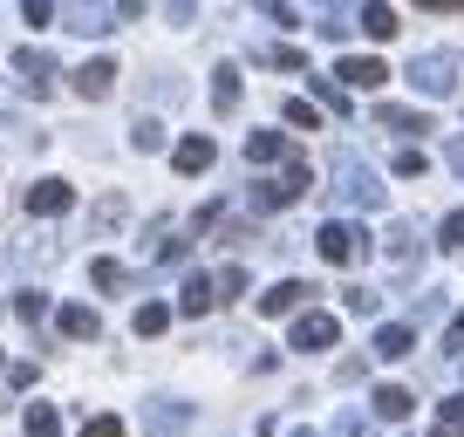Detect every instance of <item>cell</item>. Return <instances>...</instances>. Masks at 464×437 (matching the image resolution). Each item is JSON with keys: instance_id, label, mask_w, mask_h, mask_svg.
I'll return each mask as SVG.
<instances>
[{"instance_id": "obj_1", "label": "cell", "mask_w": 464, "mask_h": 437, "mask_svg": "<svg viewBox=\"0 0 464 437\" xmlns=\"http://www.w3.org/2000/svg\"><path fill=\"white\" fill-rule=\"evenodd\" d=\"M314 247H321L328 267H355L369 253V233H362V226H348V218H328V226L314 233Z\"/></svg>"}, {"instance_id": "obj_2", "label": "cell", "mask_w": 464, "mask_h": 437, "mask_svg": "<svg viewBox=\"0 0 464 437\" xmlns=\"http://www.w3.org/2000/svg\"><path fill=\"white\" fill-rule=\"evenodd\" d=\"M307 185H314V171H307L301 158H287V178H266V185L253 191V205H260V212H280V205L307 199Z\"/></svg>"}, {"instance_id": "obj_3", "label": "cell", "mask_w": 464, "mask_h": 437, "mask_svg": "<svg viewBox=\"0 0 464 437\" xmlns=\"http://www.w3.org/2000/svg\"><path fill=\"white\" fill-rule=\"evenodd\" d=\"M410 83H417L423 96H450V89H458V55H417L410 62Z\"/></svg>"}, {"instance_id": "obj_4", "label": "cell", "mask_w": 464, "mask_h": 437, "mask_svg": "<svg viewBox=\"0 0 464 437\" xmlns=\"http://www.w3.org/2000/svg\"><path fill=\"white\" fill-rule=\"evenodd\" d=\"M294 349H307V355H314V349H334V342H342V321H334V315H321V307H307V315L301 321H294Z\"/></svg>"}, {"instance_id": "obj_5", "label": "cell", "mask_w": 464, "mask_h": 437, "mask_svg": "<svg viewBox=\"0 0 464 437\" xmlns=\"http://www.w3.org/2000/svg\"><path fill=\"white\" fill-rule=\"evenodd\" d=\"M62 21H69L75 34H102L116 21V7L110 0H62Z\"/></svg>"}, {"instance_id": "obj_6", "label": "cell", "mask_w": 464, "mask_h": 437, "mask_svg": "<svg viewBox=\"0 0 464 437\" xmlns=\"http://www.w3.org/2000/svg\"><path fill=\"white\" fill-rule=\"evenodd\" d=\"M307 294H314V287H307V280H274V287H266L260 294V315H301V301H307Z\"/></svg>"}, {"instance_id": "obj_7", "label": "cell", "mask_w": 464, "mask_h": 437, "mask_svg": "<svg viewBox=\"0 0 464 437\" xmlns=\"http://www.w3.org/2000/svg\"><path fill=\"white\" fill-rule=\"evenodd\" d=\"M75 205V185H62V178H42V185L28 191V212L34 218H55V212H69Z\"/></svg>"}, {"instance_id": "obj_8", "label": "cell", "mask_w": 464, "mask_h": 437, "mask_svg": "<svg viewBox=\"0 0 464 437\" xmlns=\"http://www.w3.org/2000/svg\"><path fill=\"white\" fill-rule=\"evenodd\" d=\"M212 158H218V144H212V137H185V144L171 151V171L198 178V171H212Z\"/></svg>"}, {"instance_id": "obj_9", "label": "cell", "mask_w": 464, "mask_h": 437, "mask_svg": "<svg viewBox=\"0 0 464 437\" xmlns=\"http://www.w3.org/2000/svg\"><path fill=\"white\" fill-rule=\"evenodd\" d=\"M110 89H116V62H82V69H75V96H89V102H102V96H110Z\"/></svg>"}, {"instance_id": "obj_10", "label": "cell", "mask_w": 464, "mask_h": 437, "mask_svg": "<svg viewBox=\"0 0 464 437\" xmlns=\"http://www.w3.org/2000/svg\"><path fill=\"white\" fill-rule=\"evenodd\" d=\"M410 349H417V328H410V321H382L376 328V355L382 363H403Z\"/></svg>"}, {"instance_id": "obj_11", "label": "cell", "mask_w": 464, "mask_h": 437, "mask_svg": "<svg viewBox=\"0 0 464 437\" xmlns=\"http://www.w3.org/2000/svg\"><path fill=\"white\" fill-rule=\"evenodd\" d=\"M334 75H342L348 89H382V83H390V69H382L376 55H348V62H342Z\"/></svg>"}, {"instance_id": "obj_12", "label": "cell", "mask_w": 464, "mask_h": 437, "mask_svg": "<svg viewBox=\"0 0 464 437\" xmlns=\"http://www.w3.org/2000/svg\"><path fill=\"white\" fill-rule=\"evenodd\" d=\"M369 403H376V417H382V423H403L410 410H417V396H410L403 383H382V390L369 396Z\"/></svg>"}, {"instance_id": "obj_13", "label": "cell", "mask_w": 464, "mask_h": 437, "mask_svg": "<svg viewBox=\"0 0 464 437\" xmlns=\"http://www.w3.org/2000/svg\"><path fill=\"white\" fill-rule=\"evenodd\" d=\"M396 28H403V21H396L390 0H362V34H369V42H390Z\"/></svg>"}, {"instance_id": "obj_14", "label": "cell", "mask_w": 464, "mask_h": 437, "mask_svg": "<svg viewBox=\"0 0 464 437\" xmlns=\"http://www.w3.org/2000/svg\"><path fill=\"white\" fill-rule=\"evenodd\" d=\"M376 123H382V131H403V137H423V131H430V117H423V110H403V102H382Z\"/></svg>"}, {"instance_id": "obj_15", "label": "cell", "mask_w": 464, "mask_h": 437, "mask_svg": "<svg viewBox=\"0 0 464 437\" xmlns=\"http://www.w3.org/2000/svg\"><path fill=\"white\" fill-rule=\"evenodd\" d=\"M212 301H218V294H212V280H205V274H185V294H178V315H205Z\"/></svg>"}, {"instance_id": "obj_16", "label": "cell", "mask_w": 464, "mask_h": 437, "mask_svg": "<svg viewBox=\"0 0 464 437\" xmlns=\"http://www.w3.org/2000/svg\"><path fill=\"white\" fill-rule=\"evenodd\" d=\"M14 69H21V75H28V83H34V89H48V83H55V62H48V55H42V48H21V55H14Z\"/></svg>"}, {"instance_id": "obj_17", "label": "cell", "mask_w": 464, "mask_h": 437, "mask_svg": "<svg viewBox=\"0 0 464 437\" xmlns=\"http://www.w3.org/2000/svg\"><path fill=\"white\" fill-rule=\"evenodd\" d=\"M342 191H348V205H382V185H376V178H369V171H355V164H348Z\"/></svg>"}, {"instance_id": "obj_18", "label": "cell", "mask_w": 464, "mask_h": 437, "mask_svg": "<svg viewBox=\"0 0 464 437\" xmlns=\"http://www.w3.org/2000/svg\"><path fill=\"white\" fill-rule=\"evenodd\" d=\"M246 158H253V164L287 158V137H280V131H253V137H246Z\"/></svg>"}, {"instance_id": "obj_19", "label": "cell", "mask_w": 464, "mask_h": 437, "mask_svg": "<svg viewBox=\"0 0 464 437\" xmlns=\"http://www.w3.org/2000/svg\"><path fill=\"white\" fill-rule=\"evenodd\" d=\"M62 335H75V342H96V335H102V321L89 315V307H62Z\"/></svg>"}, {"instance_id": "obj_20", "label": "cell", "mask_w": 464, "mask_h": 437, "mask_svg": "<svg viewBox=\"0 0 464 437\" xmlns=\"http://www.w3.org/2000/svg\"><path fill=\"white\" fill-rule=\"evenodd\" d=\"M28 437H62V410L55 403H28Z\"/></svg>"}, {"instance_id": "obj_21", "label": "cell", "mask_w": 464, "mask_h": 437, "mask_svg": "<svg viewBox=\"0 0 464 437\" xmlns=\"http://www.w3.org/2000/svg\"><path fill=\"white\" fill-rule=\"evenodd\" d=\"M164 328H171V307H164V301H144V307H137V335H164Z\"/></svg>"}, {"instance_id": "obj_22", "label": "cell", "mask_w": 464, "mask_h": 437, "mask_svg": "<svg viewBox=\"0 0 464 437\" xmlns=\"http://www.w3.org/2000/svg\"><path fill=\"white\" fill-rule=\"evenodd\" d=\"M430 437H464V396H450V403L437 410V431Z\"/></svg>"}, {"instance_id": "obj_23", "label": "cell", "mask_w": 464, "mask_h": 437, "mask_svg": "<svg viewBox=\"0 0 464 437\" xmlns=\"http://www.w3.org/2000/svg\"><path fill=\"white\" fill-rule=\"evenodd\" d=\"M212 102H218V110H232V102H239V69H232V62L218 69V83H212Z\"/></svg>"}, {"instance_id": "obj_24", "label": "cell", "mask_w": 464, "mask_h": 437, "mask_svg": "<svg viewBox=\"0 0 464 437\" xmlns=\"http://www.w3.org/2000/svg\"><path fill=\"white\" fill-rule=\"evenodd\" d=\"M390 260H396V267L417 260V233H410V226H396V233H390Z\"/></svg>"}, {"instance_id": "obj_25", "label": "cell", "mask_w": 464, "mask_h": 437, "mask_svg": "<svg viewBox=\"0 0 464 437\" xmlns=\"http://www.w3.org/2000/svg\"><path fill=\"white\" fill-rule=\"evenodd\" d=\"M89 280H96L102 294H116V287H123V280H130V274H123V267H116V260H96V267H89Z\"/></svg>"}, {"instance_id": "obj_26", "label": "cell", "mask_w": 464, "mask_h": 437, "mask_svg": "<svg viewBox=\"0 0 464 437\" xmlns=\"http://www.w3.org/2000/svg\"><path fill=\"white\" fill-rule=\"evenodd\" d=\"M287 123H294V131H314L321 110H314V102H287Z\"/></svg>"}, {"instance_id": "obj_27", "label": "cell", "mask_w": 464, "mask_h": 437, "mask_svg": "<svg viewBox=\"0 0 464 437\" xmlns=\"http://www.w3.org/2000/svg\"><path fill=\"white\" fill-rule=\"evenodd\" d=\"M239 287H246V267H226V274L212 280V294H226V301H232V294H239Z\"/></svg>"}, {"instance_id": "obj_28", "label": "cell", "mask_w": 464, "mask_h": 437, "mask_svg": "<svg viewBox=\"0 0 464 437\" xmlns=\"http://www.w3.org/2000/svg\"><path fill=\"white\" fill-rule=\"evenodd\" d=\"M21 15H28L34 28H48V21H55V0H21Z\"/></svg>"}, {"instance_id": "obj_29", "label": "cell", "mask_w": 464, "mask_h": 437, "mask_svg": "<svg viewBox=\"0 0 464 437\" xmlns=\"http://www.w3.org/2000/svg\"><path fill=\"white\" fill-rule=\"evenodd\" d=\"M158 144H164V123L144 117V123H137V151H158Z\"/></svg>"}, {"instance_id": "obj_30", "label": "cell", "mask_w": 464, "mask_h": 437, "mask_svg": "<svg viewBox=\"0 0 464 437\" xmlns=\"http://www.w3.org/2000/svg\"><path fill=\"white\" fill-rule=\"evenodd\" d=\"M423 164H430L423 151H396V171H403V178H423Z\"/></svg>"}, {"instance_id": "obj_31", "label": "cell", "mask_w": 464, "mask_h": 437, "mask_svg": "<svg viewBox=\"0 0 464 437\" xmlns=\"http://www.w3.org/2000/svg\"><path fill=\"white\" fill-rule=\"evenodd\" d=\"M348 315H376V294H369V287H348Z\"/></svg>"}, {"instance_id": "obj_32", "label": "cell", "mask_w": 464, "mask_h": 437, "mask_svg": "<svg viewBox=\"0 0 464 437\" xmlns=\"http://www.w3.org/2000/svg\"><path fill=\"white\" fill-rule=\"evenodd\" d=\"M464 349V315H450V328H444V355H458Z\"/></svg>"}, {"instance_id": "obj_33", "label": "cell", "mask_w": 464, "mask_h": 437, "mask_svg": "<svg viewBox=\"0 0 464 437\" xmlns=\"http://www.w3.org/2000/svg\"><path fill=\"white\" fill-rule=\"evenodd\" d=\"M82 437H123V423H116V417H89Z\"/></svg>"}, {"instance_id": "obj_34", "label": "cell", "mask_w": 464, "mask_h": 437, "mask_svg": "<svg viewBox=\"0 0 464 437\" xmlns=\"http://www.w3.org/2000/svg\"><path fill=\"white\" fill-rule=\"evenodd\" d=\"M444 247H464V212H450V218H444Z\"/></svg>"}, {"instance_id": "obj_35", "label": "cell", "mask_w": 464, "mask_h": 437, "mask_svg": "<svg viewBox=\"0 0 464 437\" xmlns=\"http://www.w3.org/2000/svg\"><path fill=\"white\" fill-rule=\"evenodd\" d=\"M417 7H430V15H458L464 0H417Z\"/></svg>"}, {"instance_id": "obj_36", "label": "cell", "mask_w": 464, "mask_h": 437, "mask_svg": "<svg viewBox=\"0 0 464 437\" xmlns=\"http://www.w3.org/2000/svg\"><path fill=\"white\" fill-rule=\"evenodd\" d=\"M450 164H458V171H464V144H450Z\"/></svg>"}, {"instance_id": "obj_37", "label": "cell", "mask_w": 464, "mask_h": 437, "mask_svg": "<svg viewBox=\"0 0 464 437\" xmlns=\"http://www.w3.org/2000/svg\"><path fill=\"white\" fill-rule=\"evenodd\" d=\"M301 437H314V431H301Z\"/></svg>"}]
</instances>
